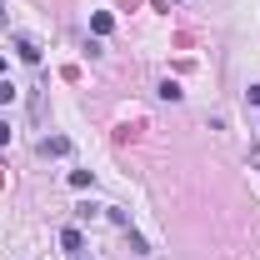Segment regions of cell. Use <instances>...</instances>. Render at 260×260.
Segmentation results:
<instances>
[{
    "label": "cell",
    "instance_id": "1",
    "mask_svg": "<svg viewBox=\"0 0 260 260\" xmlns=\"http://www.w3.org/2000/svg\"><path fill=\"white\" fill-rule=\"evenodd\" d=\"M60 245H65V255H80V250H85V235H80L75 225H65L60 230Z\"/></svg>",
    "mask_w": 260,
    "mask_h": 260
},
{
    "label": "cell",
    "instance_id": "5",
    "mask_svg": "<svg viewBox=\"0 0 260 260\" xmlns=\"http://www.w3.org/2000/svg\"><path fill=\"white\" fill-rule=\"evenodd\" d=\"M70 185H75V190H90L95 175H90V170H70Z\"/></svg>",
    "mask_w": 260,
    "mask_h": 260
},
{
    "label": "cell",
    "instance_id": "10",
    "mask_svg": "<svg viewBox=\"0 0 260 260\" xmlns=\"http://www.w3.org/2000/svg\"><path fill=\"white\" fill-rule=\"evenodd\" d=\"M250 160H255V165H260V145H255V150H250Z\"/></svg>",
    "mask_w": 260,
    "mask_h": 260
},
{
    "label": "cell",
    "instance_id": "9",
    "mask_svg": "<svg viewBox=\"0 0 260 260\" xmlns=\"http://www.w3.org/2000/svg\"><path fill=\"white\" fill-rule=\"evenodd\" d=\"M5 140H10V125H5V120H0V145H5Z\"/></svg>",
    "mask_w": 260,
    "mask_h": 260
},
{
    "label": "cell",
    "instance_id": "2",
    "mask_svg": "<svg viewBox=\"0 0 260 260\" xmlns=\"http://www.w3.org/2000/svg\"><path fill=\"white\" fill-rule=\"evenodd\" d=\"M40 155H70V140L65 135H45L40 140Z\"/></svg>",
    "mask_w": 260,
    "mask_h": 260
},
{
    "label": "cell",
    "instance_id": "8",
    "mask_svg": "<svg viewBox=\"0 0 260 260\" xmlns=\"http://www.w3.org/2000/svg\"><path fill=\"white\" fill-rule=\"evenodd\" d=\"M245 100H250V105L260 110V85H250V90H245Z\"/></svg>",
    "mask_w": 260,
    "mask_h": 260
},
{
    "label": "cell",
    "instance_id": "6",
    "mask_svg": "<svg viewBox=\"0 0 260 260\" xmlns=\"http://www.w3.org/2000/svg\"><path fill=\"white\" fill-rule=\"evenodd\" d=\"M185 95V90H180V85H175V80H160V100H170V105H175V100Z\"/></svg>",
    "mask_w": 260,
    "mask_h": 260
},
{
    "label": "cell",
    "instance_id": "7",
    "mask_svg": "<svg viewBox=\"0 0 260 260\" xmlns=\"http://www.w3.org/2000/svg\"><path fill=\"white\" fill-rule=\"evenodd\" d=\"M10 100H15V85H10V80H0V105H10Z\"/></svg>",
    "mask_w": 260,
    "mask_h": 260
},
{
    "label": "cell",
    "instance_id": "3",
    "mask_svg": "<svg viewBox=\"0 0 260 260\" xmlns=\"http://www.w3.org/2000/svg\"><path fill=\"white\" fill-rule=\"evenodd\" d=\"M15 50H20V60H40V45H35V40H30V35H15Z\"/></svg>",
    "mask_w": 260,
    "mask_h": 260
},
{
    "label": "cell",
    "instance_id": "4",
    "mask_svg": "<svg viewBox=\"0 0 260 260\" xmlns=\"http://www.w3.org/2000/svg\"><path fill=\"white\" fill-rule=\"evenodd\" d=\"M90 30H95V35H110V30H115V15H110V10H95V15H90Z\"/></svg>",
    "mask_w": 260,
    "mask_h": 260
}]
</instances>
